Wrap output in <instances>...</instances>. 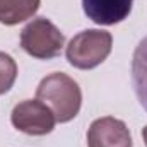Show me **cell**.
Segmentation results:
<instances>
[{"label": "cell", "mask_w": 147, "mask_h": 147, "mask_svg": "<svg viewBox=\"0 0 147 147\" xmlns=\"http://www.w3.org/2000/svg\"><path fill=\"white\" fill-rule=\"evenodd\" d=\"M113 38L108 31L103 29H86L70 39L67 46V60L69 63L80 69L89 70L101 65L111 53Z\"/></svg>", "instance_id": "cell-2"}, {"label": "cell", "mask_w": 147, "mask_h": 147, "mask_svg": "<svg viewBox=\"0 0 147 147\" xmlns=\"http://www.w3.org/2000/svg\"><path fill=\"white\" fill-rule=\"evenodd\" d=\"M132 84L139 103L147 111V36L137 45L132 57Z\"/></svg>", "instance_id": "cell-7"}, {"label": "cell", "mask_w": 147, "mask_h": 147, "mask_svg": "<svg viewBox=\"0 0 147 147\" xmlns=\"http://www.w3.org/2000/svg\"><path fill=\"white\" fill-rule=\"evenodd\" d=\"M142 137H144V142H146V146H147V127L142 130Z\"/></svg>", "instance_id": "cell-10"}, {"label": "cell", "mask_w": 147, "mask_h": 147, "mask_svg": "<svg viewBox=\"0 0 147 147\" xmlns=\"http://www.w3.org/2000/svg\"><path fill=\"white\" fill-rule=\"evenodd\" d=\"M36 98L53 111L57 121L60 123L74 120L82 105V92L79 84L62 72L46 75L38 86Z\"/></svg>", "instance_id": "cell-1"}, {"label": "cell", "mask_w": 147, "mask_h": 147, "mask_svg": "<svg viewBox=\"0 0 147 147\" xmlns=\"http://www.w3.org/2000/svg\"><path fill=\"white\" fill-rule=\"evenodd\" d=\"M41 0H0V22L16 26L31 19L39 9Z\"/></svg>", "instance_id": "cell-8"}, {"label": "cell", "mask_w": 147, "mask_h": 147, "mask_svg": "<svg viewBox=\"0 0 147 147\" xmlns=\"http://www.w3.org/2000/svg\"><path fill=\"white\" fill-rule=\"evenodd\" d=\"M134 0H82L84 14L99 26H113L125 21Z\"/></svg>", "instance_id": "cell-6"}, {"label": "cell", "mask_w": 147, "mask_h": 147, "mask_svg": "<svg viewBox=\"0 0 147 147\" xmlns=\"http://www.w3.org/2000/svg\"><path fill=\"white\" fill-rule=\"evenodd\" d=\"M89 147H132V135L125 121L103 116L91 123L87 130Z\"/></svg>", "instance_id": "cell-5"}, {"label": "cell", "mask_w": 147, "mask_h": 147, "mask_svg": "<svg viewBox=\"0 0 147 147\" xmlns=\"http://www.w3.org/2000/svg\"><path fill=\"white\" fill-rule=\"evenodd\" d=\"M10 121L19 132L28 135H46L55 128L57 118L39 99H26L14 106Z\"/></svg>", "instance_id": "cell-4"}, {"label": "cell", "mask_w": 147, "mask_h": 147, "mask_svg": "<svg viewBox=\"0 0 147 147\" xmlns=\"http://www.w3.org/2000/svg\"><path fill=\"white\" fill-rule=\"evenodd\" d=\"M16 77H17L16 60L10 55L0 51V94L10 91V87L16 82Z\"/></svg>", "instance_id": "cell-9"}, {"label": "cell", "mask_w": 147, "mask_h": 147, "mask_svg": "<svg viewBox=\"0 0 147 147\" xmlns=\"http://www.w3.org/2000/svg\"><path fill=\"white\" fill-rule=\"evenodd\" d=\"M65 36L46 17L33 19L21 31V48L39 60H50L60 55Z\"/></svg>", "instance_id": "cell-3"}]
</instances>
